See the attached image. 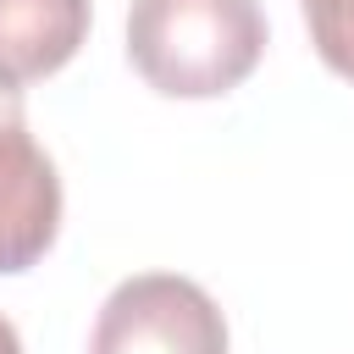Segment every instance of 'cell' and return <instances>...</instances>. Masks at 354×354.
I'll return each instance as SVG.
<instances>
[{
    "label": "cell",
    "instance_id": "obj_5",
    "mask_svg": "<svg viewBox=\"0 0 354 354\" xmlns=\"http://www.w3.org/2000/svg\"><path fill=\"white\" fill-rule=\"evenodd\" d=\"M315 55L354 83V0H299Z\"/></svg>",
    "mask_w": 354,
    "mask_h": 354
},
{
    "label": "cell",
    "instance_id": "obj_4",
    "mask_svg": "<svg viewBox=\"0 0 354 354\" xmlns=\"http://www.w3.org/2000/svg\"><path fill=\"white\" fill-rule=\"evenodd\" d=\"M88 39V0H0V88L61 72Z\"/></svg>",
    "mask_w": 354,
    "mask_h": 354
},
{
    "label": "cell",
    "instance_id": "obj_6",
    "mask_svg": "<svg viewBox=\"0 0 354 354\" xmlns=\"http://www.w3.org/2000/svg\"><path fill=\"white\" fill-rule=\"evenodd\" d=\"M0 354H22V337H17V326L0 315Z\"/></svg>",
    "mask_w": 354,
    "mask_h": 354
},
{
    "label": "cell",
    "instance_id": "obj_2",
    "mask_svg": "<svg viewBox=\"0 0 354 354\" xmlns=\"http://www.w3.org/2000/svg\"><path fill=\"white\" fill-rule=\"evenodd\" d=\"M88 354H227V315L177 271H138L94 315Z\"/></svg>",
    "mask_w": 354,
    "mask_h": 354
},
{
    "label": "cell",
    "instance_id": "obj_1",
    "mask_svg": "<svg viewBox=\"0 0 354 354\" xmlns=\"http://www.w3.org/2000/svg\"><path fill=\"white\" fill-rule=\"evenodd\" d=\"M266 55L260 0H133L127 61L171 100H216Z\"/></svg>",
    "mask_w": 354,
    "mask_h": 354
},
{
    "label": "cell",
    "instance_id": "obj_3",
    "mask_svg": "<svg viewBox=\"0 0 354 354\" xmlns=\"http://www.w3.org/2000/svg\"><path fill=\"white\" fill-rule=\"evenodd\" d=\"M55 232H61L55 160L28 133L22 88H0V277L39 266Z\"/></svg>",
    "mask_w": 354,
    "mask_h": 354
}]
</instances>
